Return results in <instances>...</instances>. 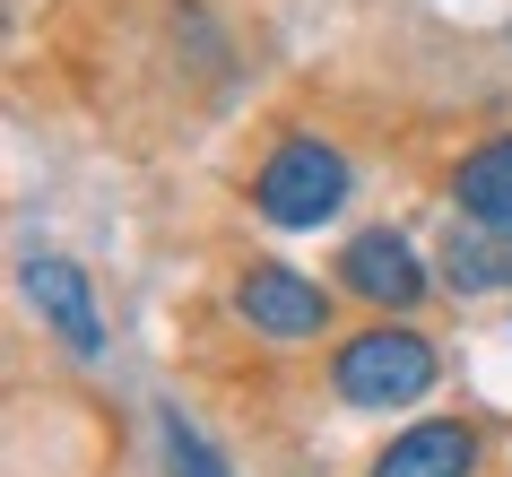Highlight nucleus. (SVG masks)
Wrapping results in <instances>:
<instances>
[{
  "instance_id": "1",
  "label": "nucleus",
  "mask_w": 512,
  "mask_h": 477,
  "mask_svg": "<svg viewBox=\"0 0 512 477\" xmlns=\"http://www.w3.org/2000/svg\"><path fill=\"white\" fill-rule=\"evenodd\" d=\"M434 356L426 330H408V321H374V330H356L339 356H330V391L348 399V408H408V399L434 391Z\"/></svg>"
},
{
  "instance_id": "2",
  "label": "nucleus",
  "mask_w": 512,
  "mask_h": 477,
  "mask_svg": "<svg viewBox=\"0 0 512 477\" xmlns=\"http://www.w3.org/2000/svg\"><path fill=\"white\" fill-rule=\"evenodd\" d=\"M348 157H339V148H330V139H278L270 157L252 165V209L270 217V226H287V235H296V226H330V217L348 209Z\"/></svg>"
},
{
  "instance_id": "3",
  "label": "nucleus",
  "mask_w": 512,
  "mask_h": 477,
  "mask_svg": "<svg viewBox=\"0 0 512 477\" xmlns=\"http://www.w3.org/2000/svg\"><path fill=\"white\" fill-rule=\"evenodd\" d=\"M339 278L348 295H365L374 313H417L426 304V261H417V243L400 226H365V235L339 243Z\"/></svg>"
},
{
  "instance_id": "4",
  "label": "nucleus",
  "mask_w": 512,
  "mask_h": 477,
  "mask_svg": "<svg viewBox=\"0 0 512 477\" xmlns=\"http://www.w3.org/2000/svg\"><path fill=\"white\" fill-rule=\"evenodd\" d=\"M235 313L261 330V339H322V321H330V295L304 278V269L287 261H252L235 278Z\"/></svg>"
},
{
  "instance_id": "5",
  "label": "nucleus",
  "mask_w": 512,
  "mask_h": 477,
  "mask_svg": "<svg viewBox=\"0 0 512 477\" xmlns=\"http://www.w3.org/2000/svg\"><path fill=\"white\" fill-rule=\"evenodd\" d=\"M27 304L44 321H53V339L70 347V356H105V321H96V287H87L79 261H61V252H35L27 261Z\"/></svg>"
},
{
  "instance_id": "6",
  "label": "nucleus",
  "mask_w": 512,
  "mask_h": 477,
  "mask_svg": "<svg viewBox=\"0 0 512 477\" xmlns=\"http://www.w3.org/2000/svg\"><path fill=\"white\" fill-rule=\"evenodd\" d=\"M469 469H478V434L460 417H426L374 451V477H469Z\"/></svg>"
},
{
  "instance_id": "7",
  "label": "nucleus",
  "mask_w": 512,
  "mask_h": 477,
  "mask_svg": "<svg viewBox=\"0 0 512 477\" xmlns=\"http://www.w3.org/2000/svg\"><path fill=\"white\" fill-rule=\"evenodd\" d=\"M443 287H460V295L512 287V226H495V217H460L452 243H443Z\"/></svg>"
},
{
  "instance_id": "8",
  "label": "nucleus",
  "mask_w": 512,
  "mask_h": 477,
  "mask_svg": "<svg viewBox=\"0 0 512 477\" xmlns=\"http://www.w3.org/2000/svg\"><path fill=\"white\" fill-rule=\"evenodd\" d=\"M452 209H460V217H495V226H512V131L478 139V148L452 165Z\"/></svg>"
},
{
  "instance_id": "9",
  "label": "nucleus",
  "mask_w": 512,
  "mask_h": 477,
  "mask_svg": "<svg viewBox=\"0 0 512 477\" xmlns=\"http://www.w3.org/2000/svg\"><path fill=\"white\" fill-rule=\"evenodd\" d=\"M157 434H165V477H235V469H226V451H217L183 408H165Z\"/></svg>"
}]
</instances>
